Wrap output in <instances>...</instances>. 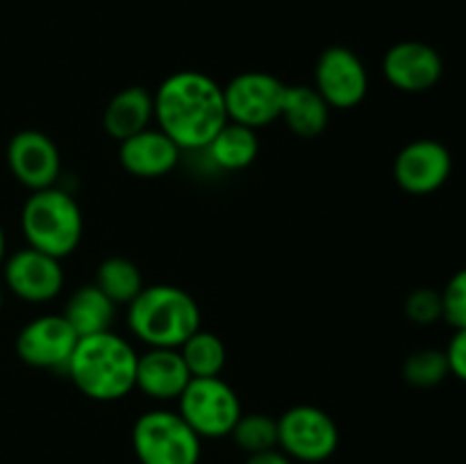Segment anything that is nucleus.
<instances>
[{
  "mask_svg": "<svg viewBox=\"0 0 466 464\" xmlns=\"http://www.w3.org/2000/svg\"><path fill=\"white\" fill-rule=\"evenodd\" d=\"M153 100L159 130L182 153L205 150L228 123L223 86L200 71H177L168 76Z\"/></svg>",
  "mask_w": 466,
  "mask_h": 464,
  "instance_id": "nucleus-1",
  "label": "nucleus"
},
{
  "mask_svg": "<svg viewBox=\"0 0 466 464\" xmlns=\"http://www.w3.org/2000/svg\"><path fill=\"white\" fill-rule=\"evenodd\" d=\"M137 362V350L116 332L107 330L77 339L66 373L86 398L112 403L135 389Z\"/></svg>",
  "mask_w": 466,
  "mask_h": 464,
  "instance_id": "nucleus-2",
  "label": "nucleus"
},
{
  "mask_svg": "<svg viewBox=\"0 0 466 464\" xmlns=\"http://www.w3.org/2000/svg\"><path fill=\"white\" fill-rule=\"evenodd\" d=\"M127 326L148 348H180L200 330V308L180 287L150 285L127 305Z\"/></svg>",
  "mask_w": 466,
  "mask_h": 464,
  "instance_id": "nucleus-3",
  "label": "nucleus"
},
{
  "mask_svg": "<svg viewBox=\"0 0 466 464\" xmlns=\"http://www.w3.org/2000/svg\"><path fill=\"white\" fill-rule=\"evenodd\" d=\"M21 230L27 246L64 259L80 246L85 218L80 205L59 187L32 191L21 209Z\"/></svg>",
  "mask_w": 466,
  "mask_h": 464,
  "instance_id": "nucleus-4",
  "label": "nucleus"
},
{
  "mask_svg": "<svg viewBox=\"0 0 466 464\" xmlns=\"http://www.w3.org/2000/svg\"><path fill=\"white\" fill-rule=\"evenodd\" d=\"M132 449L141 464H198L200 437L171 409H150L132 428Z\"/></svg>",
  "mask_w": 466,
  "mask_h": 464,
  "instance_id": "nucleus-5",
  "label": "nucleus"
},
{
  "mask_svg": "<svg viewBox=\"0 0 466 464\" xmlns=\"http://www.w3.org/2000/svg\"><path fill=\"white\" fill-rule=\"evenodd\" d=\"M180 414L200 439H221L232 432L241 412L237 391L221 378H191L177 398Z\"/></svg>",
  "mask_w": 466,
  "mask_h": 464,
  "instance_id": "nucleus-6",
  "label": "nucleus"
},
{
  "mask_svg": "<svg viewBox=\"0 0 466 464\" xmlns=\"http://www.w3.org/2000/svg\"><path fill=\"white\" fill-rule=\"evenodd\" d=\"M278 446L300 462H323L339 446V430L328 412L314 405H296L278 419Z\"/></svg>",
  "mask_w": 466,
  "mask_h": 464,
  "instance_id": "nucleus-7",
  "label": "nucleus"
},
{
  "mask_svg": "<svg viewBox=\"0 0 466 464\" xmlns=\"http://www.w3.org/2000/svg\"><path fill=\"white\" fill-rule=\"evenodd\" d=\"M287 85L262 71L239 73L223 86L228 121L259 130L278 121L285 103Z\"/></svg>",
  "mask_w": 466,
  "mask_h": 464,
  "instance_id": "nucleus-8",
  "label": "nucleus"
},
{
  "mask_svg": "<svg viewBox=\"0 0 466 464\" xmlns=\"http://www.w3.org/2000/svg\"><path fill=\"white\" fill-rule=\"evenodd\" d=\"M314 89L330 109H353L369 91V73L362 59L346 45L323 50L314 66Z\"/></svg>",
  "mask_w": 466,
  "mask_h": 464,
  "instance_id": "nucleus-9",
  "label": "nucleus"
},
{
  "mask_svg": "<svg viewBox=\"0 0 466 464\" xmlns=\"http://www.w3.org/2000/svg\"><path fill=\"white\" fill-rule=\"evenodd\" d=\"M77 332L64 314H44L21 328L16 337V355L32 368H64L77 346Z\"/></svg>",
  "mask_w": 466,
  "mask_h": 464,
  "instance_id": "nucleus-10",
  "label": "nucleus"
},
{
  "mask_svg": "<svg viewBox=\"0 0 466 464\" xmlns=\"http://www.w3.org/2000/svg\"><path fill=\"white\" fill-rule=\"evenodd\" d=\"M453 171V157L441 141L417 139L400 148L394 162V180L412 196L441 189Z\"/></svg>",
  "mask_w": 466,
  "mask_h": 464,
  "instance_id": "nucleus-11",
  "label": "nucleus"
},
{
  "mask_svg": "<svg viewBox=\"0 0 466 464\" xmlns=\"http://www.w3.org/2000/svg\"><path fill=\"white\" fill-rule=\"evenodd\" d=\"M5 285L27 303H48L64 287L62 259L25 246L5 259Z\"/></svg>",
  "mask_w": 466,
  "mask_h": 464,
  "instance_id": "nucleus-12",
  "label": "nucleus"
},
{
  "mask_svg": "<svg viewBox=\"0 0 466 464\" xmlns=\"http://www.w3.org/2000/svg\"><path fill=\"white\" fill-rule=\"evenodd\" d=\"M7 166L23 187L41 191L55 187L62 171V157L48 135L39 130H21L7 144Z\"/></svg>",
  "mask_w": 466,
  "mask_h": 464,
  "instance_id": "nucleus-13",
  "label": "nucleus"
},
{
  "mask_svg": "<svg viewBox=\"0 0 466 464\" xmlns=\"http://www.w3.org/2000/svg\"><path fill=\"white\" fill-rule=\"evenodd\" d=\"M382 73L394 89L423 94L441 80L444 62L441 55L423 41H400L385 53Z\"/></svg>",
  "mask_w": 466,
  "mask_h": 464,
  "instance_id": "nucleus-14",
  "label": "nucleus"
},
{
  "mask_svg": "<svg viewBox=\"0 0 466 464\" xmlns=\"http://www.w3.org/2000/svg\"><path fill=\"white\" fill-rule=\"evenodd\" d=\"M189 382L191 373L177 348H148L139 355L135 389L144 391L148 398L177 400Z\"/></svg>",
  "mask_w": 466,
  "mask_h": 464,
  "instance_id": "nucleus-15",
  "label": "nucleus"
},
{
  "mask_svg": "<svg viewBox=\"0 0 466 464\" xmlns=\"http://www.w3.org/2000/svg\"><path fill=\"white\" fill-rule=\"evenodd\" d=\"M180 155L182 150L162 130L148 127L121 141L118 162L135 177H162L177 166Z\"/></svg>",
  "mask_w": 466,
  "mask_h": 464,
  "instance_id": "nucleus-16",
  "label": "nucleus"
},
{
  "mask_svg": "<svg viewBox=\"0 0 466 464\" xmlns=\"http://www.w3.org/2000/svg\"><path fill=\"white\" fill-rule=\"evenodd\" d=\"M155 118V100L144 86H127L107 103L103 127L112 139L126 141L148 130Z\"/></svg>",
  "mask_w": 466,
  "mask_h": 464,
  "instance_id": "nucleus-17",
  "label": "nucleus"
},
{
  "mask_svg": "<svg viewBox=\"0 0 466 464\" xmlns=\"http://www.w3.org/2000/svg\"><path fill=\"white\" fill-rule=\"evenodd\" d=\"M62 314L77 332V337H89L112 330L116 305L96 285H82L68 296Z\"/></svg>",
  "mask_w": 466,
  "mask_h": 464,
  "instance_id": "nucleus-18",
  "label": "nucleus"
},
{
  "mask_svg": "<svg viewBox=\"0 0 466 464\" xmlns=\"http://www.w3.org/2000/svg\"><path fill=\"white\" fill-rule=\"evenodd\" d=\"M280 118L294 135L303 136V139H312V136H319L326 130L330 107L314 86H287Z\"/></svg>",
  "mask_w": 466,
  "mask_h": 464,
  "instance_id": "nucleus-19",
  "label": "nucleus"
},
{
  "mask_svg": "<svg viewBox=\"0 0 466 464\" xmlns=\"http://www.w3.org/2000/svg\"><path fill=\"white\" fill-rule=\"evenodd\" d=\"M214 166L221 171H244L258 159V130L228 121L205 148Z\"/></svg>",
  "mask_w": 466,
  "mask_h": 464,
  "instance_id": "nucleus-20",
  "label": "nucleus"
},
{
  "mask_svg": "<svg viewBox=\"0 0 466 464\" xmlns=\"http://www.w3.org/2000/svg\"><path fill=\"white\" fill-rule=\"evenodd\" d=\"M94 285L112 300L114 305H130L144 289V276L139 267L127 257H107L98 264Z\"/></svg>",
  "mask_w": 466,
  "mask_h": 464,
  "instance_id": "nucleus-21",
  "label": "nucleus"
},
{
  "mask_svg": "<svg viewBox=\"0 0 466 464\" xmlns=\"http://www.w3.org/2000/svg\"><path fill=\"white\" fill-rule=\"evenodd\" d=\"M177 350H180L191 378H217L226 367V346L214 332L196 330Z\"/></svg>",
  "mask_w": 466,
  "mask_h": 464,
  "instance_id": "nucleus-22",
  "label": "nucleus"
},
{
  "mask_svg": "<svg viewBox=\"0 0 466 464\" xmlns=\"http://www.w3.org/2000/svg\"><path fill=\"white\" fill-rule=\"evenodd\" d=\"M230 435L235 444L248 455L264 453L278 446V419L259 412L241 414Z\"/></svg>",
  "mask_w": 466,
  "mask_h": 464,
  "instance_id": "nucleus-23",
  "label": "nucleus"
},
{
  "mask_svg": "<svg viewBox=\"0 0 466 464\" xmlns=\"http://www.w3.org/2000/svg\"><path fill=\"white\" fill-rule=\"evenodd\" d=\"M451 373L449 359L444 350L437 348H421L414 350L403 364V378L408 385L419 387V389H431L440 382L446 380Z\"/></svg>",
  "mask_w": 466,
  "mask_h": 464,
  "instance_id": "nucleus-24",
  "label": "nucleus"
},
{
  "mask_svg": "<svg viewBox=\"0 0 466 464\" xmlns=\"http://www.w3.org/2000/svg\"><path fill=\"white\" fill-rule=\"evenodd\" d=\"M405 314L417 326H431V323L444 318V305H441V291L431 287H419L405 298Z\"/></svg>",
  "mask_w": 466,
  "mask_h": 464,
  "instance_id": "nucleus-25",
  "label": "nucleus"
},
{
  "mask_svg": "<svg viewBox=\"0 0 466 464\" xmlns=\"http://www.w3.org/2000/svg\"><path fill=\"white\" fill-rule=\"evenodd\" d=\"M441 305H444V321L455 330L466 328V267L460 268L441 291Z\"/></svg>",
  "mask_w": 466,
  "mask_h": 464,
  "instance_id": "nucleus-26",
  "label": "nucleus"
},
{
  "mask_svg": "<svg viewBox=\"0 0 466 464\" xmlns=\"http://www.w3.org/2000/svg\"><path fill=\"white\" fill-rule=\"evenodd\" d=\"M449 359V368L455 378L466 382V328L455 330L453 339L449 341V348L444 350Z\"/></svg>",
  "mask_w": 466,
  "mask_h": 464,
  "instance_id": "nucleus-27",
  "label": "nucleus"
},
{
  "mask_svg": "<svg viewBox=\"0 0 466 464\" xmlns=\"http://www.w3.org/2000/svg\"><path fill=\"white\" fill-rule=\"evenodd\" d=\"M246 464H291V458H287L282 450H264V453L248 455V462Z\"/></svg>",
  "mask_w": 466,
  "mask_h": 464,
  "instance_id": "nucleus-28",
  "label": "nucleus"
},
{
  "mask_svg": "<svg viewBox=\"0 0 466 464\" xmlns=\"http://www.w3.org/2000/svg\"><path fill=\"white\" fill-rule=\"evenodd\" d=\"M5 250H7V239H5L3 226H0V267H3L5 262Z\"/></svg>",
  "mask_w": 466,
  "mask_h": 464,
  "instance_id": "nucleus-29",
  "label": "nucleus"
},
{
  "mask_svg": "<svg viewBox=\"0 0 466 464\" xmlns=\"http://www.w3.org/2000/svg\"><path fill=\"white\" fill-rule=\"evenodd\" d=\"M0 309H3V287H0Z\"/></svg>",
  "mask_w": 466,
  "mask_h": 464,
  "instance_id": "nucleus-30",
  "label": "nucleus"
}]
</instances>
